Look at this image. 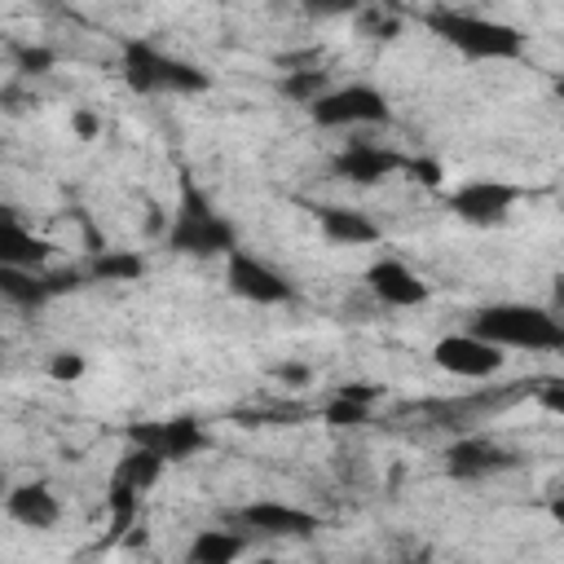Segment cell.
Returning a JSON list of instances; mask_svg holds the SVG:
<instances>
[{
    "label": "cell",
    "mask_w": 564,
    "mask_h": 564,
    "mask_svg": "<svg viewBox=\"0 0 564 564\" xmlns=\"http://www.w3.org/2000/svg\"><path fill=\"white\" fill-rule=\"evenodd\" d=\"M423 23H428V31L437 40H446L450 49H459L472 62H512L525 53V36L499 18H480V14H463V10H433V14H423Z\"/></svg>",
    "instance_id": "6da1fadb"
},
{
    "label": "cell",
    "mask_w": 564,
    "mask_h": 564,
    "mask_svg": "<svg viewBox=\"0 0 564 564\" xmlns=\"http://www.w3.org/2000/svg\"><path fill=\"white\" fill-rule=\"evenodd\" d=\"M472 331L503 348H525V352L564 348V318L538 305H489L472 318Z\"/></svg>",
    "instance_id": "7a4b0ae2"
},
{
    "label": "cell",
    "mask_w": 564,
    "mask_h": 564,
    "mask_svg": "<svg viewBox=\"0 0 564 564\" xmlns=\"http://www.w3.org/2000/svg\"><path fill=\"white\" fill-rule=\"evenodd\" d=\"M168 247L181 252V256H203V260L207 256H230L239 247V230L211 207V198L194 181H185L177 221L168 230Z\"/></svg>",
    "instance_id": "3957f363"
},
{
    "label": "cell",
    "mask_w": 564,
    "mask_h": 564,
    "mask_svg": "<svg viewBox=\"0 0 564 564\" xmlns=\"http://www.w3.org/2000/svg\"><path fill=\"white\" fill-rule=\"evenodd\" d=\"M124 80L132 93H207L211 89L207 70L155 49L151 40L124 44Z\"/></svg>",
    "instance_id": "277c9868"
},
{
    "label": "cell",
    "mask_w": 564,
    "mask_h": 564,
    "mask_svg": "<svg viewBox=\"0 0 564 564\" xmlns=\"http://www.w3.org/2000/svg\"><path fill=\"white\" fill-rule=\"evenodd\" d=\"M318 128H367L388 124V98L375 85H339L309 106Z\"/></svg>",
    "instance_id": "5b68a950"
},
{
    "label": "cell",
    "mask_w": 564,
    "mask_h": 564,
    "mask_svg": "<svg viewBox=\"0 0 564 564\" xmlns=\"http://www.w3.org/2000/svg\"><path fill=\"white\" fill-rule=\"evenodd\" d=\"M226 282H230V292L247 305H292L296 300L292 282L273 265H265L260 256H252L247 247H234L226 256Z\"/></svg>",
    "instance_id": "8992f818"
},
{
    "label": "cell",
    "mask_w": 564,
    "mask_h": 564,
    "mask_svg": "<svg viewBox=\"0 0 564 564\" xmlns=\"http://www.w3.org/2000/svg\"><path fill=\"white\" fill-rule=\"evenodd\" d=\"M433 362L454 380H489V375L503 371V344H493V339H485L476 331L446 335L433 348Z\"/></svg>",
    "instance_id": "52a82bcc"
},
{
    "label": "cell",
    "mask_w": 564,
    "mask_h": 564,
    "mask_svg": "<svg viewBox=\"0 0 564 564\" xmlns=\"http://www.w3.org/2000/svg\"><path fill=\"white\" fill-rule=\"evenodd\" d=\"M516 198H521V190L508 181H467L450 194V211L467 226H499V221H508Z\"/></svg>",
    "instance_id": "ba28073f"
},
{
    "label": "cell",
    "mask_w": 564,
    "mask_h": 564,
    "mask_svg": "<svg viewBox=\"0 0 564 564\" xmlns=\"http://www.w3.org/2000/svg\"><path fill=\"white\" fill-rule=\"evenodd\" d=\"M128 441L132 446H151L159 450L168 463H181V459H194L198 450H207V433L198 428V419H168V423H137L128 428Z\"/></svg>",
    "instance_id": "9c48e42d"
},
{
    "label": "cell",
    "mask_w": 564,
    "mask_h": 564,
    "mask_svg": "<svg viewBox=\"0 0 564 564\" xmlns=\"http://www.w3.org/2000/svg\"><path fill=\"white\" fill-rule=\"evenodd\" d=\"M367 287L388 309H419V305H428V282H423L406 260H393V256H384V260H375L367 269Z\"/></svg>",
    "instance_id": "30bf717a"
},
{
    "label": "cell",
    "mask_w": 564,
    "mask_h": 564,
    "mask_svg": "<svg viewBox=\"0 0 564 564\" xmlns=\"http://www.w3.org/2000/svg\"><path fill=\"white\" fill-rule=\"evenodd\" d=\"M516 463L512 450H503L499 441L489 437H463L446 450V472L454 480H480V476H493V472H508Z\"/></svg>",
    "instance_id": "8fae6325"
},
{
    "label": "cell",
    "mask_w": 564,
    "mask_h": 564,
    "mask_svg": "<svg viewBox=\"0 0 564 564\" xmlns=\"http://www.w3.org/2000/svg\"><path fill=\"white\" fill-rule=\"evenodd\" d=\"M239 525L265 538H309L318 529V516L292 503H247L239 512Z\"/></svg>",
    "instance_id": "7c38bea8"
},
{
    "label": "cell",
    "mask_w": 564,
    "mask_h": 564,
    "mask_svg": "<svg viewBox=\"0 0 564 564\" xmlns=\"http://www.w3.org/2000/svg\"><path fill=\"white\" fill-rule=\"evenodd\" d=\"M406 159L397 151H384V146H371V141H352L335 155V177L352 181V185H375L393 172H401Z\"/></svg>",
    "instance_id": "4fadbf2b"
},
{
    "label": "cell",
    "mask_w": 564,
    "mask_h": 564,
    "mask_svg": "<svg viewBox=\"0 0 564 564\" xmlns=\"http://www.w3.org/2000/svg\"><path fill=\"white\" fill-rule=\"evenodd\" d=\"M318 226L339 247H371L380 243V226L358 207H318Z\"/></svg>",
    "instance_id": "5bb4252c"
},
{
    "label": "cell",
    "mask_w": 564,
    "mask_h": 564,
    "mask_svg": "<svg viewBox=\"0 0 564 564\" xmlns=\"http://www.w3.org/2000/svg\"><path fill=\"white\" fill-rule=\"evenodd\" d=\"M5 512L27 529H53L62 521V503L49 485H18L5 499Z\"/></svg>",
    "instance_id": "9a60e30c"
},
{
    "label": "cell",
    "mask_w": 564,
    "mask_h": 564,
    "mask_svg": "<svg viewBox=\"0 0 564 564\" xmlns=\"http://www.w3.org/2000/svg\"><path fill=\"white\" fill-rule=\"evenodd\" d=\"M49 256V243L36 239L31 230L18 226L14 211H5V226H0V265H23V269H40Z\"/></svg>",
    "instance_id": "2e32d148"
},
{
    "label": "cell",
    "mask_w": 564,
    "mask_h": 564,
    "mask_svg": "<svg viewBox=\"0 0 564 564\" xmlns=\"http://www.w3.org/2000/svg\"><path fill=\"white\" fill-rule=\"evenodd\" d=\"M0 296L18 309H40L49 300V287H44V273L36 269H23V265H0Z\"/></svg>",
    "instance_id": "e0dca14e"
},
{
    "label": "cell",
    "mask_w": 564,
    "mask_h": 564,
    "mask_svg": "<svg viewBox=\"0 0 564 564\" xmlns=\"http://www.w3.org/2000/svg\"><path fill=\"white\" fill-rule=\"evenodd\" d=\"M243 551H247V538H243V534L203 529V534L190 542L185 560H190V564H230V560H239Z\"/></svg>",
    "instance_id": "ac0fdd59"
},
{
    "label": "cell",
    "mask_w": 564,
    "mask_h": 564,
    "mask_svg": "<svg viewBox=\"0 0 564 564\" xmlns=\"http://www.w3.org/2000/svg\"><path fill=\"white\" fill-rule=\"evenodd\" d=\"M164 463H168V459H164L159 450H151V446H132V450L119 459L115 476H119V480H128L132 489H141V493H146V489H151V485L164 476Z\"/></svg>",
    "instance_id": "d6986e66"
},
{
    "label": "cell",
    "mask_w": 564,
    "mask_h": 564,
    "mask_svg": "<svg viewBox=\"0 0 564 564\" xmlns=\"http://www.w3.org/2000/svg\"><path fill=\"white\" fill-rule=\"evenodd\" d=\"M93 282H137L146 273V260L137 252H93L89 269H85Z\"/></svg>",
    "instance_id": "ffe728a7"
},
{
    "label": "cell",
    "mask_w": 564,
    "mask_h": 564,
    "mask_svg": "<svg viewBox=\"0 0 564 564\" xmlns=\"http://www.w3.org/2000/svg\"><path fill=\"white\" fill-rule=\"evenodd\" d=\"M278 89H282V98L296 102V106H313L322 93H331V80H326V70H318V66H300V70H287Z\"/></svg>",
    "instance_id": "44dd1931"
},
{
    "label": "cell",
    "mask_w": 564,
    "mask_h": 564,
    "mask_svg": "<svg viewBox=\"0 0 564 564\" xmlns=\"http://www.w3.org/2000/svg\"><path fill=\"white\" fill-rule=\"evenodd\" d=\"M137 503H141V489H132L128 480L111 476V493H106V508H111V529L124 534L132 529V516H137Z\"/></svg>",
    "instance_id": "7402d4cb"
},
{
    "label": "cell",
    "mask_w": 564,
    "mask_h": 564,
    "mask_svg": "<svg viewBox=\"0 0 564 564\" xmlns=\"http://www.w3.org/2000/svg\"><path fill=\"white\" fill-rule=\"evenodd\" d=\"M322 419L331 423V428H358V423L371 419V406H367V401H352V397H344V393H335V397L326 401Z\"/></svg>",
    "instance_id": "603a6c76"
},
{
    "label": "cell",
    "mask_w": 564,
    "mask_h": 564,
    "mask_svg": "<svg viewBox=\"0 0 564 564\" xmlns=\"http://www.w3.org/2000/svg\"><path fill=\"white\" fill-rule=\"evenodd\" d=\"M358 14H362V31L371 40H397L401 36V18L388 14V5L384 10H358Z\"/></svg>",
    "instance_id": "cb8c5ba5"
},
{
    "label": "cell",
    "mask_w": 564,
    "mask_h": 564,
    "mask_svg": "<svg viewBox=\"0 0 564 564\" xmlns=\"http://www.w3.org/2000/svg\"><path fill=\"white\" fill-rule=\"evenodd\" d=\"M14 62H18L23 76H49L57 57H53V49H44V44H23V49H14Z\"/></svg>",
    "instance_id": "d4e9b609"
},
{
    "label": "cell",
    "mask_w": 564,
    "mask_h": 564,
    "mask_svg": "<svg viewBox=\"0 0 564 564\" xmlns=\"http://www.w3.org/2000/svg\"><path fill=\"white\" fill-rule=\"evenodd\" d=\"M300 10L309 18H344V14H358L362 0H300Z\"/></svg>",
    "instance_id": "484cf974"
},
{
    "label": "cell",
    "mask_w": 564,
    "mask_h": 564,
    "mask_svg": "<svg viewBox=\"0 0 564 564\" xmlns=\"http://www.w3.org/2000/svg\"><path fill=\"white\" fill-rule=\"evenodd\" d=\"M49 375L62 380V384L80 380V375H85V358H80V352H57V358L49 362Z\"/></svg>",
    "instance_id": "4316f807"
},
{
    "label": "cell",
    "mask_w": 564,
    "mask_h": 564,
    "mask_svg": "<svg viewBox=\"0 0 564 564\" xmlns=\"http://www.w3.org/2000/svg\"><path fill=\"white\" fill-rule=\"evenodd\" d=\"M44 287H49V296H62V292H76V287H85V282H80V273H76V269H57V273H44Z\"/></svg>",
    "instance_id": "83f0119b"
},
{
    "label": "cell",
    "mask_w": 564,
    "mask_h": 564,
    "mask_svg": "<svg viewBox=\"0 0 564 564\" xmlns=\"http://www.w3.org/2000/svg\"><path fill=\"white\" fill-rule=\"evenodd\" d=\"M406 172L423 185H441V164L437 159H406Z\"/></svg>",
    "instance_id": "f1b7e54d"
},
{
    "label": "cell",
    "mask_w": 564,
    "mask_h": 564,
    "mask_svg": "<svg viewBox=\"0 0 564 564\" xmlns=\"http://www.w3.org/2000/svg\"><path fill=\"white\" fill-rule=\"evenodd\" d=\"M70 132H76L80 141H98V132H102V119H98L93 111H76V115H70Z\"/></svg>",
    "instance_id": "f546056e"
},
{
    "label": "cell",
    "mask_w": 564,
    "mask_h": 564,
    "mask_svg": "<svg viewBox=\"0 0 564 564\" xmlns=\"http://www.w3.org/2000/svg\"><path fill=\"white\" fill-rule=\"evenodd\" d=\"M273 375H278L282 384H292V388H305V384L313 380V371H309V367H300V362H287V367H278Z\"/></svg>",
    "instance_id": "4dcf8cb0"
},
{
    "label": "cell",
    "mask_w": 564,
    "mask_h": 564,
    "mask_svg": "<svg viewBox=\"0 0 564 564\" xmlns=\"http://www.w3.org/2000/svg\"><path fill=\"white\" fill-rule=\"evenodd\" d=\"M538 406L551 410V414H564V384H547V388H538Z\"/></svg>",
    "instance_id": "1f68e13d"
},
{
    "label": "cell",
    "mask_w": 564,
    "mask_h": 564,
    "mask_svg": "<svg viewBox=\"0 0 564 564\" xmlns=\"http://www.w3.org/2000/svg\"><path fill=\"white\" fill-rule=\"evenodd\" d=\"M339 393H344V397H352V401H367V406L380 397V388H375V384H362V380H358V384H344Z\"/></svg>",
    "instance_id": "d6a6232c"
},
{
    "label": "cell",
    "mask_w": 564,
    "mask_h": 564,
    "mask_svg": "<svg viewBox=\"0 0 564 564\" xmlns=\"http://www.w3.org/2000/svg\"><path fill=\"white\" fill-rule=\"evenodd\" d=\"M551 516H555L560 525H564V489H560V493H555V499H551Z\"/></svg>",
    "instance_id": "836d02e7"
},
{
    "label": "cell",
    "mask_w": 564,
    "mask_h": 564,
    "mask_svg": "<svg viewBox=\"0 0 564 564\" xmlns=\"http://www.w3.org/2000/svg\"><path fill=\"white\" fill-rule=\"evenodd\" d=\"M555 309H564V273L555 278Z\"/></svg>",
    "instance_id": "e575fe53"
},
{
    "label": "cell",
    "mask_w": 564,
    "mask_h": 564,
    "mask_svg": "<svg viewBox=\"0 0 564 564\" xmlns=\"http://www.w3.org/2000/svg\"><path fill=\"white\" fill-rule=\"evenodd\" d=\"M44 5H57V0H44Z\"/></svg>",
    "instance_id": "d590c367"
}]
</instances>
